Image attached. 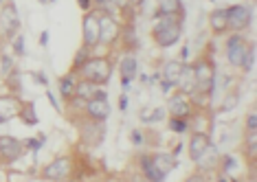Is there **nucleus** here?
<instances>
[{
    "label": "nucleus",
    "mask_w": 257,
    "mask_h": 182,
    "mask_svg": "<svg viewBox=\"0 0 257 182\" xmlns=\"http://www.w3.org/2000/svg\"><path fill=\"white\" fill-rule=\"evenodd\" d=\"M213 46H209V51L204 49L200 55L196 57L191 64V70H194V77H196V97L209 99L211 101L213 90H215V79H218V73H215V62H213ZM191 95V97H194Z\"/></svg>",
    "instance_id": "1"
},
{
    "label": "nucleus",
    "mask_w": 257,
    "mask_h": 182,
    "mask_svg": "<svg viewBox=\"0 0 257 182\" xmlns=\"http://www.w3.org/2000/svg\"><path fill=\"white\" fill-rule=\"evenodd\" d=\"M183 31H185V16H165L161 20H154L150 38L159 49H172V46L180 42Z\"/></svg>",
    "instance_id": "2"
},
{
    "label": "nucleus",
    "mask_w": 257,
    "mask_h": 182,
    "mask_svg": "<svg viewBox=\"0 0 257 182\" xmlns=\"http://www.w3.org/2000/svg\"><path fill=\"white\" fill-rule=\"evenodd\" d=\"M112 73H114V62L110 53L108 55H90L88 62L79 68L77 79H84L95 86L106 88L110 84V79H112Z\"/></svg>",
    "instance_id": "3"
},
{
    "label": "nucleus",
    "mask_w": 257,
    "mask_h": 182,
    "mask_svg": "<svg viewBox=\"0 0 257 182\" xmlns=\"http://www.w3.org/2000/svg\"><path fill=\"white\" fill-rule=\"evenodd\" d=\"M68 119H71V123L77 127L79 143L84 145L86 149L101 147L103 140H106V123L90 121V119H86L84 114H68Z\"/></svg>",
    "instance_id": "4"
},
{
    "label": "nucleus",
    "mask_w": 257,
    "mask_h": 182,
    "mask_svg": "<svg viewBox=\"0 0 257 182\" xmlns=\"http://www.w3.org/2000/svg\"><path fill=\"white\" fill-rule=\"evenodd\" d=\"M253 40L246 38V33H226L224 35V57L231 68H242L244 60L248 55V49Z\"/></svg>",
    "instance_id": "5"
},
{
    "label": "nucleus",
    "mask_w": 257,
    "mask_h": 182,
    "mask_svg": "<svg viewBox=\"0 0 257 182\" xmlns=\"http://www.w3.org/2000/svg\"><path fill=\"white\" fill-rule=\"evenodd\" d=\"M75 175V160L73 156L64 154V156H55L51 162L40 169V180L44 182H62V180H68Z\"/></svg>",
    "instance_id": "6"
},
{
    "label": "nucleus",
    "mask_w": 257,
    "mask_h": 182,
    "mask_svg": "<svg viewBox=\"0 0 257 182\" xmlns=\"http://www.w3.org/2000/svg\"><path fill=\"white\" fill-rule=\"evenodd\" d=\"M121 27H123V20L99 11V46H103V49H108V51H114L116 44H119V38H121Z\"/></svg>",
    "instance_id": "7"
},
{
    "label": "nucleus",
    "mask_w": 257,
    "mask_h": 182,
    "mask_svg": "<svg viewBox=\"0 0 257 182\" xmlns=\"http://www.w3.org/2000/svg\"><path fill=\"white\" fill-rule=\"evenodd\" d=\"M224 9H226L229 33H246L253 27V5L237 3V5H229Z\"/></svg>",
    "instance_id": "8"
},
{
    "label": "nucleus",
    "mask_w": 257,
    "mask_h": 182,
    "mask_svg": "<svg viewBox=\"0 0 257 182\" xmlns=\"http://www.w3.org/2000/svg\"><path fill=\"white\" fill-rule=\"evenodd\" d=\"M0 29H3V35L7 42L16 38L22 29V20L18 14V7H16L14 0H5L0 5Z\"/></svg>",
    "instance_id": "9"
},
{
    "label": "nucleus",
    "mask_w": 257,
    "mask_h": 182,
    "mask_svg": "<svg viewBox=\"0 0 257 182\" xmlns=\"http://www.w3.org/2000/svg\"><path fill=\"white\" fill-rule=\"evenodd\" d=\"M81 46L88 51L99 49V11L95 7L81 16Z\"/></svg>",
    "instance_id": "10"
},
{
    "label": "nucleus",
    "mask_w": 257,
    "mask_h": 182,
    "mask_svg": "<svg viewBox=\"0 0 257 182\" xmlns=\"http://www.w3.org/2000/svg\"><path fill=\"white\" fill-rule=\"evenodd\" d=\"M25 154H27L25 140L9 136V134H0V165H14Z\"/></svg>",
    "instance_id": "11"
},
{
    "label": "nucleus",
    "mask_w": 257,
    "mask_h": 182,
    "mask_svg": "<svg viewBox=\"0 0 257 182\" xmlns=\"http://www.w3.org/2000/svg\"><path fill=\"white\" fill-rule=\"evenodd\" d=\"M167 116H174V119H189L191 114H194V103H191V97L183 95L180 90L174 88L172 92L167 95Z\"/></svg>",
    "instance_id": "12"
},
{
    "label": "nucleus",
    "mask_w": 257,
    "mask_h": 182,
    "mask_svg": "<svg viewBox=\"0 0 257 182\" xmlns=\"http://www.w3.org/2000/svg\"><path fill=\"white\" fill-rule=\"evenodd\" d=\"M139 70H141L139 57L132 55V53H123L119 60V77H121V88H123V90H127L132 81L139 77Z\"/></svg>",
    "instance_id": "13"
},
{
    "label": "nucleus",
    "mask_w": 257,
    "mask_h": 182,
    "mask_svg": "<svg viewBox=\"0 0 257 182\" xmlns=\"http://www.w3.org/2000/svg\"><path fill=\"white\" fill-rule=\"evenodd\" d=\"M137 169H139V173H141L148 182H165L167 180V175L163 173L161 169L154 165V162H152V154H150V151H143V154L137 156Z\"/></svg>",
    "instance_id": "14"
},
{
    "label": "nucleus",
    "mask_w": 257,
    "mask_h": 182,
    "mask_svg": "<svg viewBox=\"0 0 257 182\" xmlns=\"http://www.w3.org/2000/svg\"><path fill=\"white\" fill-rule=\"evenodd\" d=\"M211 134L204 132H189V143H187V154H189V160L196 162L198 158L204 154V149L211 145Z\"/></svg>",
    "instance_id": "15"
},
{
    "label": "nucleus",
    "mask_w": 257,
    "mask_h": 182,
    "mask_svg": "<svg viewBox=\"0 0 257 182\" xmlns=\"http://www.w3.org/2000/svg\"><path fill=\"white\" fill-rule=\"evenodd\" d=\"M110 112H112L110 103L108 101H99V99H90V101H86L84 110H81V114H84L86 119L101 121V123H106L110 119Z\"/></svg>",
    "instance_id": "16"
},
{
    "label": "nucleus",
    "mask_w": 257,
    "mask_h": 182,
    "mask_svg": "<svg viewBox=\"0 0 257 182\" xmlns=\"http://www.w3.org/2000/svg\"><path fill=\"white\" fill-rule=\"evenodd\" d=\"M22 108V99L16 95H3L0 97V125L11 119H18V112Z\"/></svg>",
    "instance_id": "17"
},
{
    "label": "nucleus",
    "mask_w": 257,
    "mask_h": 182,
    "mask_svg": "<svg viewBox=\"0 0 257 182\" xmlns=\"http://www.w3.org/2000/svg\"><path fill=\"white\" fill-rule=\"evenodd\" d=\"M209 31H211L213 38H224L229 33V27H226V9L224 7H215L209 11Z\"/></svg>",
    "instance_id": "18"
},
{
    "label": "nucleus",
    "mask_w": 257,
    "mask_h": 182,
    "mask_svg": "<svg viewBox=\"0 0 257 182\" xmlns=\"http://www.w3.org/2000/svg\"><path fill=\"white\" fill-rule=\"evenodd\" d=\"M121 51L123 53H132V55H137L139 51V35L134 31V22H123V27H121V38H119V44Z\"/></svg>",
    "instance_id": "19"
},
{
    "label": "nucleus",
    "mask_w": 257,
    "mask_h": 182,
    "mask_svg": "<svg viewBox=\"0 0 257 182\" xmlns=\"http://www.w3.org/2000/svg\"><path fill=\"white\" fill-rule=\"evenodd\" d=\"M218 162H220V151H218V147H215V145L211 143L207 149H204V154L194 162V165H196L198 171L213 173V171H218Z\"/></svg>",
    "instance_id": "20"
},
{
    "label": "nucleus",
    "mask_w": 257,
    "mask_h": 182,
    "mask_svg": "<svg viewBox=\"0 0 257 182\" xmlns=\"http://www.w3.org/2000/svg\"><path fill=\"white\" fill-rule=\"evenodd\" d=\"M165 16H185L183 0H159L152 18H154V20H161V18H165Z\"/></svg>",
    "instance_id": "21"
},
{
    "label": "nucleus",
    "mask_w": 257,
    "mask_h": 182,
    "mask_svg": "<svg viewBox=\"0 0 257 182\" xmlns=\"http://www.w3.org/2000/svg\"><path fill=\"white\" fill-rule=\"evenodd\" d=\"M183 66H185V62H180V60H165L163 62V66H161V79L163 81H169L174 88H176L178 84V79H180V73H183Z\"/></svg>",
    "instance_id": "22"
},
{
    "label": "nucleus",
    "mask_w": 257,
    "mask_h": 182,
    "mask_svg": "<svg viewBox=\"0 0 257 182\" xmlns=\"http://www.w3.org/2000/svg\"><path fill=\"white\" fill-rule=\"evenodd\" d=\"M152 154V162L161 169L163 173H172L174 169L178 167V158L172 154V151H150Z\"/></svg>",
    "instance_id": "23"
},
{
    "label": "nucleus",
    "mask_w": 257,
    "mask_h": 182,
    "mask_svg": "<svg viewBox=\"0 0 257 182\" xmlns=\"http://www.w3.org/2000/svg\"><path fill=\"white\" fill-rule=\"evenodd\" d=\"M239 101H242V88L239 86H231L224 90V99H222L218 112L220 114H226V112H233V110L239 105Z\"/></svg>",
    "instance_id": "24"
},
{
    "label": "nucleus",
    "mask_w": 257,
    "mask_h": 182,
    "mask_svg": "<svg viewBox=\"0 0 257 182\" xmlns=\"http://www.w3.org/2000/svg\"><path fill=\"white\" fill-rule=\"evenodd\" d=\"M75 84H77V77L73 73H66L57 79V92H60V99L64 103L75 99Z\"/></svg>",
    "instance_id": "25"
},
{
    "label": "nucleus",
    "mask_w": 257,
    "mask_h": 182,
    "mask_svg": "<svg viewBox=\"0 0 257 182\" xmlns=\"http://www.w3.org/2000/svg\"><path fill=\"white\" fill-rule=\"evenodd\" d=\"M176 90H180L187 97H191L196 92V77H194V70H191V64L185 62L183 73H180V79H178V84H176Z\"/></svg>",
    "instance_id": "26"
},
{
    "label": "nucleus",
    "mask_w": 257,
    "mask_h": 182,
    "mask_svg": "<svg viewBox=\"0 0 257 182\" xmlns=\"http://www.w3.org/2000/svg\"><path fill=\"white\" fill-rule=\"evenodd\" d=\"M5 84H7V90H9V95H16V97H22V73H20V68L16 66L11 73L5 75Z\"/></svg>",
    "instance_id": "27"
},
{
    "label": "nucleus",
    "mask_w": 257,
    "mask_h": 182,
    "mask_svg": "<svg viewBox=\"0 0 257 182\" xmlns=\"http://www.w3.org/2000/svg\"><path fill=\"white\" fill-rule=\"evenodd\" d=\"M18 119L25 123V125H38L40 119L36 114V105H33V101H22V108L18 112Z\"/></svg>",
    "instance_id": "28"
},
{
    "label": "nucleus",
    "mask_w": 257,
    "mask_h": 182,
    "mask_svg": "<svg viewBox=\"0 0 257 182\" xmlns=\"http://www.w3.org/2000/svg\"><path fill=\"white\" fill-rule=\"evenodd\" d=\"M99 86L90 84V81H84V79H77L75 84V99H81V101H90L95 97V90Z\"/></svg>",
    "instance_id": "29"
},
{
    "label": "nucleus",
    "mask_w": 257,
    "mask_h": 182,
    "mask_svg": "<svg viewBox=\"0 0 257 182\" xmlns=\"http://www.w3.org/2000/svg\"><path fill=\"white\" fill-rule=\"evenodd\" d=\"M92 55V51L88 49H84V46H79L77 53H75V57H73V62H71V68H68V73H73L75 77H77V73H79V68L84 66L86 62H88V57Z\"/></svg>",
    "instance_id": "30"
},
{
    "label": "nucleus",
    "mask_w": 257,
    "mask_h": 182,
    "mask_svg": "<svg viewBox=\"0 0 257 182\" xmlns=\"http://www.w3.org/2000/svg\"><path fill=\"white\" fill-rule=\"evenodd\" d=\"M167 130L172 134H187L189 132V123H187V119H174V116H167Z\"/></svg>",
    "instance_id": "31"
},
{
    "label": "nucleus",
    "mask_w": 257,
    "mask_h": 182,
    "mask_svg": "<svg viewBox=\"0 0 257 182\" xmlns=\"http://www.w3.org/2000/svg\"><path fill=\"white\" fill-rule=\"evenodd\" d=\"M237 167V160H235V156H231V154H224L222 156L220 154V162H218V173H226L229 175L233 169Z\"/></svg>",
    "instance_id": "32"
},
{
    "label": "nucleus",
    "mask_w": 257,
    "mask_h": 182,
    "mask_svg": "<svg viewBox=\"0 0 257 182\" xmlns=\"http://www.w3.org/2000/svg\"><path fill=\"white\" fill-rule=\"evenodd\" d=\"M11 51H14V57H25L27 55V49H25V35L18 33L14 40H11Z\"/></svg>",
    "instance_id": "33"
},
{
    "label": "nucleus",
    "mask_w": 257,
    "mask_h": 182,
    "mask_svg": "<svg viewBox=\"0 0 257 182\" xmlns=\"http://www.w3.org/2000/svg\"><path fill=\"white\" fill-rule=\"evenodd\" d=\"M161 121H167L165 105H156V108L150 110V123H152V125H156V123H161Z\"/></svg>",
    "instance_id": "34"
},
{
    "label": "nucleus",
    "mask_w": 257,
    "mask_h": 182,
    "mask_svg": "<svg viewBox=\"0 0 257 182\" xmlns=\"http://www.w3.org/2000/svg\"><path fill=\"white\" fill-rule=\"evenodd\" d=\"M44 143H46V136H44V134H38L36 138H27V140H25V147H27V149H31L33 154H36V151L42 149V145H44Z\"/></svg>",
    "instance_id": "35"
},
{
    "label": "nucleus",
    "mask_w": 257,
    "mask_h": 182,
    "mask_svg": "<svg viewBox=\"0 0 257 182\" xmlns=\"http://www.w3.org/2000/svg\"><path fill=\"white\" fill-rule=\"evenodd\" d=\"M244 132H257V114L255 108H250L246 116H244Z\"/></svg>",
    "instance_id": "36"
},
{
    "label": "nucleus",
    "mask_w": 257,
    "mask_h": 182,
    "mask_svg": "<svg viewBox=\"0 0 257 182\" xmlns=\"http://www.w3.org/2000/svg\"><path fill=\"white\" fill-rule=\"evenodd\" d=\"M253 66H255V42L250 44L248 55H246V60H244V66L239 68V73H242V75H246V73H250V70H253Z\"/></svg>",
    "instance_id": "37"
},
{
    "label": "nucleus",
    "mask_w": 257,
    "mask_h": 182,
    "mask_svg": "<svg viewBox=\"0 0 257 182\" xmlns=\"http://www.w3.org/2000/svg\"><path fill=\"white\" fill-rule=\"evenodd\" d=\"M14 68H16L14 57L7 55V53H3V55H0V73H3V75H7V73H11V70H14Z\"/></svg>",
    "instance_id": "38"
},
{
    "label": "nucleus",
    "mask_w": 257,
    "mask_h": 182,
    "mask_svg": "<svg viewBox=\"0 0 257 182\" xmlns=\"http://www.w3.org/2000/svg\"><path fill=\"white\" fill-rule=\"evenodd\" d=\"M130 143L134 145V147H145V134H143L141 127L130 130Z\"/></svg>",
    "instance_id": "39"
},
{
    "label": "nucleus",
    "mask_w": 257,
    "mask_h": 182,
    "mask_svg": "<svg viewBox=\"0 0 257 182\" xmlns=\"http://www.w3.org/2000/svg\"><path fill=\"white\" fill-rule=\"evenodd\" d=\"M183 182H211V173H204V171H191Z\"/></svg>",
    "instance_id": "40"
},
{
    "label": "nucleus",
    "mask_w": 257,
    "mask_h": 182,
    "mask_svg": "<svg viewBox=\"0 0 257 182\" xmlns=\"http://www.w3.org/2000/svg\"><path fill=\"white\" fill-rule=\"evenodd\" d=\"M46 99H49V103L53 105V110H55V112H60V114H62V105L57 103V99H55V95H53V92H51V90H46Z\"/></svg>",
    "instance_id": "41"
},
{
    "label": "nucleus",
    "mask_w": 257,
    "mask_h": 182,
    "mask_svg": "<svg viewBox=\"0 0 257 182\" xmlns=\"http://www.w3.org/2000/svg\"><path fill=\"white\" fill-rule=\"evenodd\" d=\"M125 182H148V180H145V178H143V175H141V173H139V169H137V171L127 173V178H125Z\"/></svg>",
    "instance_id": "42"
},
{
    "label": "nucleus",
    "mask_w": 257,
    "mask_h": 182,
    "mask_svg": "<svg viewBox=\"0 0 257 182\" xmlns=\"http://www.w3.org/2000/svg\"><path fill=\"white\" fill-rule=\"evenodd\" d=\"M77 7L86 14V11H90V9H92V0H77Z\"/></svg>",
    "instance_id": "43"
},
{
    "label": "nucleus",
    "mask_w": 257,
    "mask_h": 182,
    "mask_svg": "<svg viewBox=\"0 0 257 182\" xmlns=\"http://www.w3.org/2000/svg\"><path fill=\"white\" fill-rule=\"evenodd\" d=\"M33 77L38 79V84H40V86H49V79H46V75H44V73H40V70H38V73H33Z\"/></svg>",
    "instance_id": "44"
},
{
    "label": "nucleus",
    "mask_w": 257,
    "mask_h": 182,
    "mask_svg": "<svg viewBox=\"0 0 257 182\" xmlns=\"http://www.w3.org/2000/svg\"><path fill=\"white\" fill-rule=\"evenodd\" d=\"M159 84H161V90H163V95H169V92H172L174 90V86L172 84H169V81H159Z\"/></svg>",
    "instance_id": "45"
},
{
    "label": "nucleus",
    "mask_w": 257,
    "mask_h": 182,
    "mask_svg": "<svg viewBox=\"0 0 257 182\" xmlns=\"http://www.w3.org/2000/svg\"><path fill=\"white\" fill-rule=\"evenodd\" d=\"M119 110H121V112H125V110H127V95H125V92L119 97Z\"/></svg>",
    "instance_id": "46"
},
{
    "label": "nucleus",
    "mask_w": 257,
    "mask_h": 182,
    "mask_svg": "<svg viewBox=\"0 0 257 182\" xmlns=\"http://www.w3.org/2000/svg\"><path fill=\"white\" fill-rule=\"evenodd\" d=\"M187 57H189V44H185L183 49H180V57H178V60L180 62H187Z\"/></svg>",
    "instance_id": "47"
},
{
    "label": "nucleus",
    "mask_w": 257,
    "mask_h": 182,
    "mask_svg": "<svg viewBox=\"0 0 257 182\" xmlns=\"http://www.w3.org/2000/svg\"><path fill=\"white\" fill-rule=\"evenodd\" d=\"M46 44H49V31H42V33H40V46L44 49Z\"/></svg>",
    "instance_id": "48"
},
{
    "label": "nucleus",
    "mask_w": 257,
    "mask_h": 182,
    "mask_svg": "<svg viewBox=\"0 0 257 182\" xmlns=\"http://www.w3.org/2000/svg\"><path fill=\"white\" fill-rule=\"evenodd\" d=\"M150 110H152V108H143V110H141V121H143V123H150Z\"/></svg>",
    "instance_id": "49"
},
{
    "label": "nucleus",
    "mask_w": 257,
    "mask_h": 182,
    "mask_svg": "<svg viewBox=\"0 0 257 182\" xmlns=\"http://www.w3.org/2000/svg\"><path fill=\"white\" fill-rule=\"evenodd\" d=\"M103 5H108V0H92V7H103Z\"/></svg>",
    "instance_id": "50"
},
{
    "label": "nucleus",
    "mask_w": 257,
    "mask_h": 182,
    "mask_svg": "<svg viewBox=\"0 0 257 182\" xmlns=\"http://www.w3.org/2000/svg\"><path fill=\"white\" fill-rule=\"evenodd\" d=\"M218 182H231V178L226 173H218Z\"/></svg>",
    "instance_id": "51"
},
{
    "label": "nucleus",
    "mask_w": 257,
    "mask_h": 182,
    "mask_svg": "<svg viewBox=\"0 0 257 182\" xmlns=\"http://www.w3.org/2000/svg\"><path fill=\"white\" fill-rule=\"evenodd\" d=\"M130 3H132V5H134V7H141V5H143V3H145V0H130Z\"/></svg>",
    "instance_id": "52"
},
{
    "label": "nucleus",
    "mask_w": 257,
    "mask_h": 182,
    "mask_svg": "<svg viewBox=\"0 0 257 182\" xmlns=\"http://www.w3.org/2000/svg\"><path fill=\"white\" fill-rule=\"evenodd\" d=\"M62 182H77V180H75V178H68V180H62Z\"/></svg>",
    "instance_id": "53"
},
{
    "label": "nucleus",
    "mask_w": 257,
    "mask_h": 182,
    "mask_svg": "<svg viewBox=\"0 0 257 182\" xmlns=\"http://www.w3.org/2000/svg\"><path fill=\"white\" fill-rule=\"evenodd\" d=\"M38 3H40V5H46V3H49V0H38Z\"/></svg>",
    "instance_id": "54"
},
{
    "label": "nucleus",
    "mask_w": 257,
    "mask_h": 182,
    "mask_svg": "<svg viewBox=\"0 0 257 182\" xmlns=\"http://www.w3.org/2000/svg\"><path fill=\"white\" fill-rule=\"evenodd\" d=\"M0 55H3V42H0Z\"/></svg>",
    "instance_id": "55"
},
{
    "label": "nucleus",
    "mask_w": 257,
    "mask_h": 182,
    "mask_svg": "<svg viewBox=\"0 0 257 182\" xmlns=\"http://www.w3.org/2000/svg\"><path fill=\"white\" fill-rule=\"evenodd\" d=\"M246 3H248V5H253V3H255V0H246Z\"/></svg>",
    "instance_id": "56"
},
{
    "label": "nucleus",
    "mask_w": 257,
    "mask_h": 182,
    "mask_svg": "<svg viewBox=\"0 0 257 182\" xmlns=\"http://www.w3.org/2000/svg\"><path fill=\"white\" fill-rule=\"evenodd\" d=\"M231 182H239V180H235V178H231Z\"/></svg>",
    "instance_id": "57"
},
{
    "label": "nucleus",
    "mask_w": 257,
    "mask_h": 182,
    "mask_svg": "<svg viewBox=\"0 0 257 182\" xmlns=\"http://www.w3.org/2000/svg\"><path fill=\"white\" fill-rule=\"evenodd\" d=\"M209 3H215V0H209Z\"/></svg>",
    "instance_id": "58"
}]
</instances>
